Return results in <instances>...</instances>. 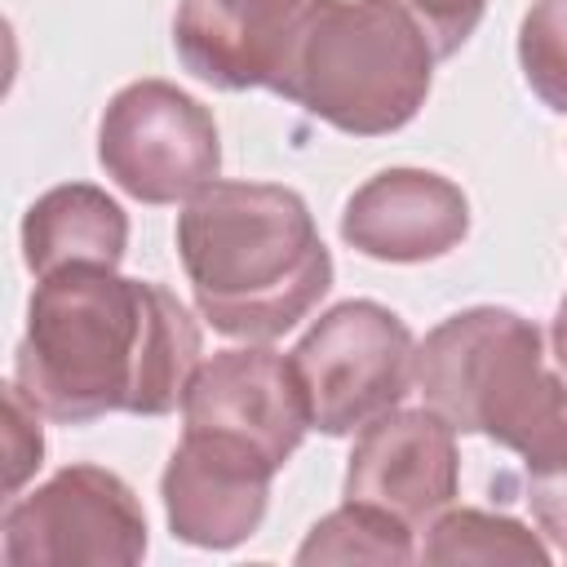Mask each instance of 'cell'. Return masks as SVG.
I'll return each instance as SVG.
<instances>
[{
  "label": "cell",
  "instance_id": "obj_10",
  "mask_svg": "<svg viewBox=\"0 0 567 567\" xmlns=\"http://www.w3.org/2000/svg\"><path fill=\"white\" fill-rule=\"evenodd\" d=\"M182 416L186 430H217L239 443H252L279 470L310 430L292 359L252 341L239 350H221L195 368L182 399Z\"/></svg>",
  "mask_w": 567,
  "mask_h": 567
},
{
  "label": "cell",
  "instance_id": "obj_17",
  "mask_svg": "<svg viewBox=\"0 0 567 567\" xmlns=\"http://www.w3.org/2000/svg\"><path fill=\"white\" fill-rule=\"evenodd\" d=\"M527 505L540 536L567 558V425L527 456Z\"/></svg>",
  "mask_w": 567,
  "mask_h": 567
},
{
  "label": "cell",
  "instance_id": "obj_9",
  "mask_svg": "<svg viewBox=\"0 0 567 567\" xmlns=\"http://www.w3.org/2000/svg\"><path fill=\"white\" fill-rule=\"evenodd\" d=\"M275 474L279 465L252 443L186 430L159 478L168 532L195 549H235L261 527Z\"/></svg>",
  "mask_w": 567,
  "mask_h": 567
},
{
  "label": "cell",
  "instance_id": "obj_3",
  "mask_svg": "<svg viewBox=\"0 0 567 567\" xmlns=\"http://www.w3.org/2000/svg\"><path fill=\"white\" fill-rule=\"evenodd\" d=\"M434 49L394 0H306L292 18L270 84L315 120L381 137L430 97Z\"/></svg>",
  "mask_w": 567,
  "mask_h": 567
},
{
  "label": "cell",
  "instance_id": "obj_16",
  "mask_svg": "<svg viewBox=\"0 0 567 567\" xmlns=\"http://www.w3.org/2000/svg\"><path fill=\"white\" fill-rule=\"evenodd\" d=\"M518 66L527 89L567 115V0H532L518 27Z\"/></svg>",
  "mask_w": 567,
  "mask_h": 567
},
{
  "label": "cell",
  "instance_id": "obj_12",
  "mask_svg": "<svg viewBox=\"0 0 567 567\" xmlns=\"http://www.w3.org/2000/svg\"><path fill=\"white\" fill-rule=\"evenodd\" d=\"M301 4L306 0H182L173 49L182 66L213 89H266Z\"/></svg>",
  "mask_w": 567,
  "mask_h": 567
},
{
  "label": "cell",
  "instance_id": "obj_14",
  "mask_svg": "<svg viewBox=\"0 0 567 567\" xmlns=\"http://www.w3.org/2000/svg\"><path fill=\"white\" fill-rule=\"evenodd\" d=\"M425 540V563H549V549L540 545L536 532L505 514H483V509H443L430 527Z\"/></svg>",
  "mask_w": 567,
  "mask_h": 567
},
{
  "label": "cell",
  "instance_id": "obj_6",
  "mask_svg": "<svg viewBox=\"0 0 567 567\" xmlns=\"http://www.w3.org/2000/svg\"><path fill=\"white\" fill-rule=\"evenodd\" d=\"M97 164L142 204H186L217 182V120L168 80L124 84L102 111Z\"/></svg>",
  "mask_w": 567,
  "mask_h": 567
},
{
  "label": "cell",
  "instance_id": "obj_1",
  "mask_svg": "<svg viewBox=\"0 0 567 567\" xmlns=\"http://www.w3.org/2000/svg\"><path fill=\"white\" fill-rule=\"evenodd\" d=\"M199 354V323L168 288L115 266H66L27 301L13 385L62 425L111 412L164 416L182 408Z\"/></svg>",
  "mask_w": 567,
  "mask_h": 567
},
{
  "label": "cell",
  "instance_id": "obj_18",
  "mask_svg": "<svg viewBox=\"0 0 567 567\" xmlns=\"http://www.w3.org/2000/svg\"><path fill=\"white\" fill-rule=\"evenodd\" d=\"M40 408L18 390L9 385L4 390V492L18 496L22 483L40 470L44 461V434H40Z\"/></svg>",
  "mask_w": 567,
  "mask_h": 567
},
{
  "label": "cell",
  "instance_id": "obj_7",
  "mask_svg": "<svg viewBox=\"0 0 567 567\" xmlns=\"http://www.w3.org/2000/svg\"><path fill=\"white\" fill-rule=\"evenodd\" d=\"M146 554L133 487L102 465H66L4 509L9 567H128Z\"/></svg>",
  "mask_w": 567,
  "mask_h": 567
},
{
  "label": "cell",
  "instance_id": "obj_20",
  "mask_svg": "<svg viewBox=\"0 0 567 567\" xmlns=\"http://www.w3.org/2000/svg\"><path fill=\"white\" fill-rule=\"evenodd\" d=\"M554 354H558V363L567 372V297L558 301V315H554Z\"/></svg>",
  "mask_w": 567,
  "mask_h": 567
},
{
  "label": "cell",
  "instance_id": "obj_2",
  "mask_svg": "<svg viewBox=\"0 0 567 567\" xmlns=\"http://www.w3.org/2000/svg\"><path fill=\"white\" fill-rule=\"evenodd\" d=\"M177 257L199 315L239 341H275L332 288L306 199L270 182H213L177 217Z\"/></svg>",
  "mask_w": 567,
  "mask_h": 567
},
{
  "label": "cell",
  "instance_id": "obj_13",
  "mask_svg": "<svg viewBox=\"0 0 567 567\" xmlns=\"http://www.w3.org/2000/svg\"><path fill=\"white\" fill-rule=\"evenodd\" d=\"M124 244V208L89 182L44 190L22 217V261L35 279L58 275L66 266H120Z\"/></svg>",
  "mask_w": 567,
  "mask_h": 567
},
{
  "label": "cell",
  "instance_id": "obj_5",
  "mask_svg": "<svg viewBox=\"0 0 567 567\" xmlns=\"http://www.w3.org/2000/svg\"><path fill=\"white\" fill-rule=\"evenodd\" d=\"M306 394L310 430L354 434L394 412L416 381V341L408 323L377 301H341L288 354Z\"/></svg>",
  "mask_w": 567,
  "mask_h": 567
},
{
  "label": "cell",
  "instance_id": "obj_4",
  "mask_svg": "<svg viewBox=\"0 0 567 567\" xmlns=\"http://www.w3.org/2000/svg\"><path fill=\"white\" fill-rule=\"evenodd\" d=\"M416 390L456 434H483L523 461L567 425V385L532 319L474 306L416 346Z\"/></svg>",
  "mask_w": 567,
  "mask_h": 567
},
{
  "label": "cell",
  "instance_id": "obj_8",
  "mask_svg": "<svg viewBox=\"0 0 567 567\" xmlns=\"http://www.w3.org/2000/svg\"><path fill=\"white\" fill-rule=\"evenodd\" d=\"M461 487L456 430L434 408H394L368 421L346 465V501L425 532Z\"/></svg>",
  "mask_w": 567,
  "mask_h": 567
},
{
  "label": "cell",
  "instance_id": "obj_15",
  "mask_svg": "<svg viewBox=\"0 0 567 567\" xmlns=\"http://www.w3.org/2000/svg\"><path fill=\"white\" fill-rule=\"evenodd\" d=\"M408 558H412V527L359 501H346L341 509L319 518L306 545L297 549V563H408Z\"/></svg>",
  "mask_w": 567,
  "mask_h": 567
},
{
  "label": "cell",
  "instance_id": "obj_11",
  "mask_svg": "<svg viewBox=\"0 0 567 567\" xmlns=\"http://www.w3.org/2000/svg\"><path fill=\"white\" fill-rule=\"evenodd\" d=\"M470 230V199L430 168H385L368 177L341 213V239L372 261H434Z\"/></svg>",
  "mask_w": 567,
  "mask_h": 567
},
{
  "label": "cell",
  "instance_id": "obj_19",
  "mask_svg": "<svg viewBox=\"0 0 567 567\" xmlns=\"http://www.w3.org/2000/svg\"><path fill=\"white\" fill-rule=\"evenodd\" d=\"M412 13V22L425 31L434 58H452L478 27L487 0H394Z\"/></svg>",
  "mask_w": 567,
  "mask_h": 567
}]
</instances>
